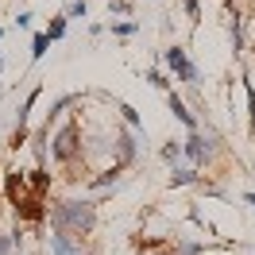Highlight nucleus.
<instances>
[{
	"label": "nucleus",
	"mask_w": 255,
	"mask_h": 255,
	"mask_svg": "<svg viewBox=\"0 0 255 255\" xmlns=\"http://www.w3.org/2000/svg\"><path fill=\"white\" fill-rule=\"evenodd\" d=\"M244 201H248V205H252V209H255V193H244Z\"/></svg>",
	"instance_id": "b1692460"
},
{
	"label": "nucleus",
	"mask_w": 255,
	"mask_h": 255,
	"mask_svg": "<svg viewBox=\"0 0 255 255\" xmlns=\"http://www.w3.org/2000/svg\"><path fill=\"white\" fill-rule=\"evenodd\" d=\"M182 8H186V16H190L193 23L201 19V0H182Z\"/></svg>",
	"instance_id": "aec40b11"
},
{
	"label": "nucleus",
	"mask_w": 255,
	"mask_h": 255,
	"mask_svg": "<svg viewBox=\"0 0 255 255\" xmlns=\"http://www.w3.org/2000/svg\"><path fill=\"white\" fill-rule=\"evenodd\" d=\"M47 252L50 255H85V244H81V236H74V232H50Z\"/></svg>",
	"instance_id": "39448f33"
},
{
	"label": "nucleus",
	"mask_w": 255,
	"mask_h": 255,
	"mask_svg": "<svg viewBox=\"0 0 255 255\" xmlns=\"http://www.w3.org/2000/svg\"><path fill=\"white\" fill-rule=\"evenodd\" d=\"M162 159H166V162H178V159H182V143H174V139H170V143H162Z\"/></svg>",
	"instance_id": "6ab92c4d"
},
{
	"label": "nucleus",
	"mask_w": 255,
	"mask_h": 255,
	"mask_svg": "<svg viewBox=\"0 0 255 255\" xmlns=\"http://www.w3.org/2000/svg\"><path fill=\"white\" fill-rule=\"evenodd\" d=\"M0 70H4V58H0Z\"/></svg>",
	"instance_id": "393cba45"
},
{
	"label": "nucleus",
	"mask_w": 255,
	"mask_h": 255,
	"mask_svg": "<svg viewBox=\"0 0 255 255\" xmlns=\"http://www.w3.org/2000/svg\"><path fill=\"white\" fill-rule=\"evenodd\" d=\"M12 248H16V240H12V236H0V255H8Z\"/></svg>",
	"instance_id": "4be33fe9"
},
{
	"label": "nucleus",
	"mask_w": 255,
	"mask_h": 255,
	"mask_svg": "<svg viewBox=\"0 0 255 255\" xmlns=\"http://www.w3.org/2000/svg\"><path fill=\"white\" fill-rule=\"evenodd\" d=\"M131 159H135V135L128 128H120L116 131V166H128Z\"/></svg>",
	"instance_id": "6e6552de"
},
{
	"label": "nucleus",
	"mask_w": 255,
	"mask_h": 255,
	"mask_svg": "<svg viewBox=\"0 0 255 255\" xmlns=\"http://www.w3.org/2000/svg\"><path fill=\"white\" fill-rule=\"evenodd\" d=\"M162 255H174V252H162Z\"/></svg>",
	"instance_id": "a878e982"
},
{
	"label": "nucleus",
	"mask_w": 255,
	"mask_h": 255,
	"mask_svg": "<svg viewBox=\"0 0 255 255\" xmlns=\"http://www.w3.org/2000/svg\"><path fill=\"white\" fill-rule=\"evenodd\" d=\"M213 139H217L213 131H205V135H201V131H190V139L182 143V155H186L193 166H201V162L213 159Z\"/></svg>",
	"instance_id": "20e7f679"
},
{
	"label": "nucleus",
	"mask_w": 255,
	"mask_h": 255,
	"mask_svg": "<svg viewBox=\"0 0 255 255\" xmlns=\"http://www.w3.org/2000/svg\"><path fill=\"white\" fill-rule=\"evenodd\" d=\"M78 101H81L78 93H62L58 101H54V105H50V112H47V124L39 128V131H47V135H50V124H54V120H58V116H62V112L70 109V105H78Z\"/></svg>",
	"instance_id": "1a4fd4ad"
},
{
	"label": "nucleus",
	"mask_w": 255,
	"mask_h": 255,
	"mask_svg": "<svg viewBox=\"0 0 255 255\" xmlns=\"http://www.w3.org/2000/svg\"><path fill=\"white\" fill-rule=\"evenodd\" d=\"M162 62L170 66V74H174L178 81H186V85H197L201 81V74H197V66L190 62V54H186V47H166V54H162Z\"/></svg>",
	"instance_id": "f03ea898"
},
{
	"label": "nucleus",
	"mask_w": 255,
	"mask_h": 255,
	"mask_svg": "<svg viewBox=\"0 0 255 255\" xmlns=\"http://www.w3.org/2000/svg\"><path fill=\"white\" fill-rule=\"evenodd\" d=\"M120 116L128 120V128H139V112L131 109V105H120Z\"/></svg>",
	"instance_id": "412c9836"
},
{
	"label": "nucleus",
	"mask_w": 255,
	"mask_h": 255,
	"mask_svg": "<svg viewBox=\"0 0 255 255\" xmlns=\"http://www.w3.org/2000/svg\"><path fill=\"white\" fill-rule=\"evenodd\" d=\"M109 16H131V0H109Z\"/></svg>",
	"instance_id": "f3484780"
},
{
	"label": "nucleus",
	"mask_w": 255,
	"mask_h": 255,
	"mask_svg": "<svg viewBox=\"0 0 255 255\" xmlns=\"http://www.w3.org/2000/svg\"><path fill=\"white\" fill-rule=\"evenodd\" d=\"M39 93H43V85H35L31 93L23 97V105L16 109V131H12V143H16V147L27 139V116H31V109H35V101H39Z\"/></svg>",
	"instance_id": "423d86ee"
},
{
	"label": "nucleus",
	"mask_w": 255,
	"mask_h": 255,
	"mask_svg": "<svg viewBox=\"0 0 255 255\" xmlns=\"http://www.w3.org/2000/svg\"><path fill=\"white\" fill-rule=\"evenodd\" d=\"M47 47H50V39H47V35H43V31H39V35H35V39H31V58H35V62H39V58L47 54Z\"/></svg>",
	"instance_id": "2eb2a0df"
},
{
	"label": "nucleus",
	"mask_w": 255,
	"mask_h": 255,
	"mask_svg": "<svg viewBox=\"0 0 255 255\" xmlns=\"http://www.w3.org/2000/svg\"><path fill=\"white\" fill-rule=\"evenodd\" d=\"M116 174H120V166H116V162H112L109 170H101V174L93 178V186H97V190H101V186H109V182H116Z\"/></svg>",
	"instance_id": "dca6fc26"
},
{
	"label": "nucleus",
	"mask_w": 255,
	"mask_h": 255,
	"mask_svg": "<svg viewBox=\"0 0 255 255\" xmlns=\"http://www.w3.org/2000/svg\"><path fill=\"white\" fill-rule=\"evenodd\" d=\"M50 155H54V159L58 162H74V155H78V124H62L58 128V135H54V139H50Z\"/></svg>",
	"instance_id": "7ed1b4c3"
},
{
	"label": "nucleus",
	"mask_w": 255,
	"mask_h": 255,
	"mask_svg": "<svg viewBox=\"0 0 255 255\" xmlns=\"http://www.w3.org/2000/svg\"><path fill=\"white\" fill-rule=\"evenodd\" d=\"M139 31V23L135 19H112V35H120V39H128V35Z\"/></svg>",
	"instance_id": "9b49d317"
},
{
	"label": "nucleus",
	"mask_w": 255,
	"mask_h": 255,
	"mask_svg": "<svg viewBox=\"0 0 255 255\" xmlns=\"http://www.w3.org/2000/svg\"><path fill=\"white\" fill-rule=\"evenodd\" d=\"M166 105H170V112H174V120H178V124H186L190 131H201V124H197V116L190 112V105H186V101H182L178 93H166Z\"/></svg>",
	"instance_id": "0eeeda50"
},
{
	"label": "nucleus",
	"mask_w": 255,
	"mask_h": 255,
	"mask_svg": "<svg viewBox=\"0 0 255 255\" xmlns=\"http://www.w3.org/2000/svg\"><path fill=\"white\" fill-rule=\"evenodd\" d=\"M43 35H47L50 43H54V39H62V35H66V16H54L47 23V31H43Z\"/></svg>",
	"instance_id": "ddd939ff"
},
{
	"label": "nucleus",
	"mask_w": 255,
	"mask_h": 255,
	"mask_svg": "<svg viewBox=\"0 0 255 255\" xmlns=\"http://www.w3.org/2000/svg\"><path fill=\"white\" fill-rule=\"evenodd\" d=\"M147 81H151L155 89H170V78H166L162 70H147Z\"/></svg>",
	"instance_id": "a211bd4d"
},
{
	"label": "nucleus",
	"mask_w": 255,
	"mask_h": 255,
	"mask_svg": "<svg viewBox=\"0 0 255 255\" xmlns=\"http://www.w3.org/2000/svg\"><path fill=\"white\" fill-rule=\"evenodd\" d=\"M205 248L201 244H193V240H174V255H201Z\"/></svg>",
	"instance_id": "4468645a"
},
{
	"label": "nucleus",
	"mask_w": 255,
	"mask_h": 255,
	"mask_svg": "<svg viewBox=\"0 0 255 255\" xmlns=\"http://www.w3.org/2000/svg\"><path fill=\"white\" fill-rule=\"evenodd\" d=\"M62 16H66V19H85V16H89V4H85V0H70Z\"/></svg>",
	"instance_id": "f8f14e48"
},
{
	"label": "nucleus",
	"mask_w": 255,
	"mask_h": 255,
	"mask_svg": "<svg viewBox=\"0 0 255 255\" xmlns=\"http://www.w3.org/2000/svg\"><path fill=\"white\" fill-rule=\"evenodd\" d=\"M50 228L54 232H74V236H85V232H93L97 224V205L93 201H58V205H50Z\"/></svg>",
	"instance_id": "f257e3e1"
},
{
	"label": "nucleus",
	"mask_w": 255,
	"mask_h": 255,
	"mask_svg": "<svg viewBox=\"0 0 255 255\" xmlns=\"http://www.w3.org/2000/svg\"><path fill=\"white\" fill-rule=\"evenodd\" d=\"M193 182H201V174H197V170H178V166H174L170 186H193Z\"/></svg>",
	"instance_id": "9d476101"
},
{
	"label": "nucleus",
	"mask_w": 255,
	"mask_h": 255,
	"mask_svg": "<svg viewBox=\"0 0 255 255\" xmlns=\"http://www.w3.org/2000/svg\"><path fill=\"white\" fill-rule=\"evenodd\" d=\"M31 19H35L31 12H19V16H16V27H31Z\"/></svg>",
	"instance_id": "5701e85b"
}]
</instances>
